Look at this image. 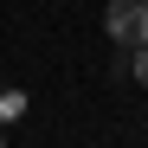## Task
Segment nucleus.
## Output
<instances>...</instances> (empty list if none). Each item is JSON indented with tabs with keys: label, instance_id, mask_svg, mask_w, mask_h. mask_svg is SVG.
Segmentation results:
<instances>
[{
	"label": "nucleus",
	"instance_id": "obj_1",
	"mask_svg": "<svg viewBox=\"0 0 148 148\" xmlns=\"http://www.w3.org/2000/svg\"><path fill=\"white\" fill-rule=\"evenodd\" d=\"M103 26H110L116 45H148V0H110Z\"/></svg>",
	"mask_w": 148,
	"mask_h": 148
},
{
	"label": "nucleus",
	"instance_id": "obj_2",
	"mask_svg": "<svg viewBox=\"0 0 148 148\" xmlns=\"http://www.w3.org/2000/svg\"><path fill=\"white\" fill-rule=\"evenodd\" d=\"M135 84L148 90V45H135Z\"/></svg>",
	"mask_w": 148,
	"mask_h": 148
}]
</instances>
